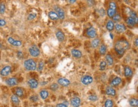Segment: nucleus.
Returning a JSON list of instances; mask_svg holds the SVG:
<instances>
[{
    "label": "nucleus",
    "instance_id": "aec40b11",
    "mask_svg": "<svg viewBox=\"0 0 138 107\" xmlns=\"http://www.w3.org/2000/svg\"><path fill=\"white\" fill-rule=\"evenodd\" d=\"M39 96L41 97V98L43 100L47 99L49 96V93L47 90L45 89H43L41 90V91L39 92Z\"/></svg>",
    "mask_w": 138,
    "mask_h": 107
},
{
    "label": "nucleus",
    "instance_id": "f8f14e48",
    "mask_svg": "<svg viewBox=\"0 0 138 107\" xmlns=\"http://www.w3.org/2000/svg\"><path fill=\"white\" fill-rule=\"evenodd\" d=\"M70 103L73 107H79L81 105V99L78 97H74L71 99Z\"/></svg>",
    "mask_w": 138,
    "mask_h": 107
},
{
    "label": "nucleus",
    "instance_id": "c85d7f7f",
    "mask_svg": "<svg viewBox=\"0 0 138 107\" xmlns=\"http://www.w3.org/2000/svg\"><path fill=\"white\" fill-rule=\"evenodd\" d=\"M106 50H107V47L106 45L104 44H102L100 45V49H99V52L101 55H104L106 52Z\"/></svg>",
    "mask_w": 138,
    "mask_h": 107
},
{
    "label": "nucleus",
    "instance_id": "9b49d317",
    "mask_svg": "<svg viewBox=\"0 0 138 107\" xmlns=\"http://www.w3.org/2000/svg\"><path fill=\"white\" fill-rule=\"evenodd\" d=\"M7 40H8L10 44L13 46H15V47H21L22 45V41H19V40H16L12 37H8Z\"/></svg>",
    "mask_w": 138,
    "mask_h": 107
},
{
    "label": "nucleus",
    "instance_id": "473e14b6",
    "mask_svg": "<svg viewBox=\"0 0 138 107\" xmlns=\"http://www.w3.org/2000/svg\"><path fill=\"white\" fill-rule=\"evenodd\" d=\"M5 10H6V6L5 4L3 3H0V13L3 14L5 13Z\"/></svg>",
    "mask_w": 138,
    "mask_h": 107
},
{
    "label": "nucleus",
    "instance_id": "1a4fd4ad",
    "mask_svg": "<svg viewBox=\"0 0 138 107\" xmlns=\"http://www.w3.org/2000/svg\"><path fill=\"white\" fill-rule=\"evenodd\" d=\"M87 35L91 38H96L97 36V31L96 29L94 28V27H90L87 30Z\"/></svg>",
    "mask_w": 138,
    "mask_h": 107
},
{
    "label": "nucleus",
    "instance_id": "dca6fc26",
    "mask_svg": "<svg viewBox=\"0 0 138 107\" xmlns=\"http://www.w3.org/2000/svg\"><path fill=\"white\" fill-rule=\"evenodd\" d=\"M106 93L107 95L108 96H115L116 94V92L114 89L111 86L107 87L106 89Z\"/></svg>",
    "mask_w": 138,
    "mask_h": 107
},
{
    "label": "nucleus",
    "instance_id": "7ed1b4c3",
    "mask_svg": "<svg viewBox=\"0 0 138 107\" xmlns=\"http://www.w3.org/2000/svg\"><path fill=\"white\" fill-rule=\"evenodd\" d=\"M126 23L129 26H134L138 23V16L135 12L132 11L126 19Z\"/></svg>",
    "mask_w": 138,
    "mask_h": 107
},
{
    "label": "nucleus",
    "instance_id": "4468645a",
    "mask_svg": "<svg viewBox=\"0 0 138 107\" xmlns=\"http://www.w3.org/2000/svg\"><path fill=\"white\" fill-rule=\"evenodd\" d=\"M27 85L29 86L30 88L31 89H36L38 87V82L36 80L34 79H30L27 81Z\"/></svg>",
    "mask_w": 138,
    "mask_h": 107
},
{
    "label": "nucleus",
    "instance_id": "37998d69",
    "mask_svg": "<svg viewBox=\"0 0 138 107\" xmlns=\"http://www.w3.org/2000/svg\"><path fill=\"white\" fill-rule=\"evenodd\" d=\"M134 45H136V47H138V38H136V39L135 40V41H134Z\"/></svg>",
    "mask_w": 138,
    "mask_h": 107
},
{
    "label": "nucleus",
    "instance_id": "4be33fe9",
    "mask_svg": "<svg viewBox=\"0 0 138 107\" xmlns=\"http://www.w3.org/2000/svg\"><path fill=\"white\" fill-rule=\"evenodd\" d=\"M71 54L74 57H76V58H80L82 55V52L76 49H73L71 51Z\"/></svg>",
    "mask_w": 138,
    "mask_h": 107
},
{
    "label": "nucleus",
    "instance_id": "9d476101",
    "mask_svg": "<svg viewBox=\"0 0 138 107\" xmlns=\"http://www.w3.org/2000/svg\"><path fill=\"white\" fill-rule=\"evenodd\" d=\"M57 83L63 87H68L70 85V81L66 78H60L57 80Z\"/></svg>",
    "mask_w": 138,
    "mask_h": 107
},
{
    "label": "nucleus",
    "instance_id": "58836bf2",
    "mask_svg": "<svg viewBox=\"0 0 138 107\" xmlns=\"http://www.w3.org/2000/svg\"><path fill=\"white\" fill-rule=\"evenodd\" d=\"M6 24V22L4 20V19H0V27L5 26Z\"/></svg>",
    "mask_w": 138,
    "mask_h": 107
},
{
    "label": "nucleus",
    "instance_id": "b1692460",
    "mask_svg": "<svg viewBox=\"0 0 138 107\" xmlns=\"http://www.w3.org/2000/svg\"><path fill=\"white\" fill-rule=\"evenodd\" d=\"M106 63H108V65H110V66H112V65H113V57H112V55L111 54H106Z\"/></svg>",
    "mask_w": 138,
    "mask_h": 107
},
{
    "label": "nucleus",
    "instance_id": "ea45409f",
    "mask_svg": "<svg viewBox=\"0 0 138 107\" xmlns=\"http://www.w3.org/2000/svg\"><path fill=\"white\" fill-rule=\"evenodd\" d=\"M99 15H100L101 16H104L106 14V12H105V10L103 9V8H100V10H99Z\"/></svg>",
    "mask_w": 138,
    "mask_h": 107
},
{
    "label": "nucleus",
    "instance_id": "2f4dec72",
    "mask_svg": "<svg viewBox=\"0 0 138 107\" xmlns=\"http://www.w3.org/2000/svg\"><path fill=\"white\" fill-rule=\"evenodd\" d=\"M107 66V63H106V61H102L100 63V65H99V69L101 70V71H103L106 69Z\"/></svg>",
    "mask_w": 138,
    "mask_h": 107
},
{
    "label": "nucleus",
    "instance_id": "f03ea898",
    "mask_svg": "<svg viewBox=\"0 0 138 107\" xmlns=\"http://www.w3.org/2000/svg\"><path fill=\"white\" fill-rule=\"evenodd\" d=\"M24 66L25 69L28 71H35L37 68L36 63L33 59H28L24 61Z\"/></svg>",
    "mask_w": 138,
    "mask_h": 107
},
{
    "label": "nucleus",
    "instance_id": "cd10ccee",
    "mask_svg": "<svg viewBox=\"0 0 138 107\" xmlns=\"http://www.w3.org/2000/svg\"><path fill=\"white\" fill-rule=\"evenodd\" d=\"M11 100L14 104L17 105L19 104V102H20V100H19V98L17 96H16L15 94H13L11 96Z\"/></svg>",
    "mask_w": 138,
    "mask_h": 107
},
{
    "label": "nucleus",
    "instance_id": "2eb2a0df",
    "mask_svg": "<svg viewBox=\"0 0 138 107\" xmlns=\"http://www.w3.org/2000/svg\"><path fill=\"white\" fill-rule=\"evenodd\" d=\"M127 29V27L124 24H116L115 25V30L118 33H122Z\"/></svg>",
    "mask_w": 138,
    "mask_h": 107
},
{
    "label": "nucleus",
    "instance_id": "20e7f679",
    "mask_svg": "<svg viewBox=\"0 0 138 107\" xmlns=\"http://www.w3.org/2000/svg\"><path fill=\"white\" fill-rule=\"evenodd\" d=\"M116 4L115 2L111 1L109 4V8L107 10V15L109 17L113 18V16L116 14Z\"/></svg>",
    "mask_w": 138,
    "mask_h": 107
},
{
    "label": "nucleus",
    "instance_id": "c9c22d12",
    "mask_svg": "<svg viewBox=\"0 0 138 107\" xmlns=\"http://www.w3.org/2000/svg\"><path fill=\"white\" fill-rule=\"evenodd\" d=\"M36 13H31L29 14L28 17H27V20H28V21H31V20H33L35 18H36Z\"/></svg>",
    "mask_w": 138,
    "mask_h": 107
},
{
    "label": "nucleus",
    "instance_id": "49530a36",
    "mask_svg": "<svg viewBox=\"0 0 138 107\" xmlns=\"http://www.w3.org/2000/svg\"><path fill=\"white\" fill-rule=\"evenodd\" d=\"M1 44L0 43V49H1Z\"/></svg>",
    "mask_w": 138,
    "mask_h": 107
},
{
    "label": "nucleus",
    "instance_id": "5701e85b",
    "mask_svg": "<svg viewBox=\"0 0 138 107\" xmlns=\"http://www.w3.org/2000/svg\"><path fill=\"white\" fill-rule=\"evenodd\" d=\"M15 93L16 96H17L18 97H22L24 94V91L21 87H17L15 89Z\"/></svg>",
    "mask_w": 138,
    "mask_h": 107
},
{
    "label": "nucleus",
    "instance_id": "423d86ee",
    "mask_svg": "<svg viewBox=\"0 0 138 107\" xmlns=\"http://www.w3.org/2000/svg\"><path fill=\"white\" fill-rule=\"evenodd\" d=\"M54 10L56 13L57 14L59 17V19H64L65 18V12L64 11V10L59 7V6H54Z\"/></svg>",
    "mask_w": 138,
    "mask_h": 107
},
{
    "label": "nucleus",
    "instance_id": "f257e3e1",
    "mask_svg": "<svg viewBox=\"0 0 138 107\" xmlns=\"http://www.w3.org/2000/svg\"><path fill=\"white\" fill-rule=\"evenodd\" d=\"M129 47V42L125 40H120L116 42L115 50L118 55H123Z\"/></svg>",
    "mask_w": 138,
    "mask_h": 107
},
{
    "label": "nucleus",
    "instance_id": "c756f323",
    "mask_svg": "<svg viewBox=\"0 0 138 107\" xmlns=\"http://www.w3.org/2000/svg\"><path fill=\"white\" fill-rule=\"evenodd\" d=\"M59 88V85L57 83H52L50 86V90H52L53 91H56L57 90H58Z\"/></svg>",
    "mask_w": 138,
    "mask_h": 107
},
{
    "label": "nucleus",
    "instance_id": "4c0bfd02",
    "mask_svg": "<svg viewBox=\"0 0 138 107\" xmlns=\"http://www.w3.org/2000/svg\"><path fill=\"white\" fill-rule=\"evenodd\" d=\"M30 100L33 102H36L38 100V97L37 96H35V95H33V96H31L30 98Z\"/></svg>",
    "mask_w": 138,
    "mask_h": 107
},
{
    "label": "nucleus",
    "instance_id": "c03bdc74",
    "mask_svg": "<svg viewBox=\"0 0 138 107\" xmlns=\"http://www.w3.org/2000/svg\"><path fill=\"white\" fill-rule=\"evenodd\" d=\"M110 36H111V38H112V39H113V34H112V33H110Z\"/></svg>",
    "mask_w": 138,
    "mask_h": 107
},
{
    "label": "nucleus",
    "instance_id": "7c9ffc66",
    "mask_svg": "<svg viewBox=\"0 0 138 107\" xmlns=\"http://www.w3.org/2000/svg\"><path fill=\"white\" fill-rule=\"evenodd\" d=\"M104 107H113V101L112 99H108L106 100L105 103H104Z\"/></svg>",
    "mask_w": 138,
    "mask_h": 107
},
{
    "label": "nucleus",
    "instance_id": "393cba45",
    "mask_svg": "<svg viewBox=\"0 0 138 107\" xmlns=\"http://www.w3.org/2000/svg\"><path fill=\"white\" fill-rule=\"evenodd\" d=\"M114 27H115L114 22H113V21H112V20H109L106 24L107 29L108 30V31H111L113 30Z\"/></svg>",
    "mask_w": 138,
    "mask_h": 107
},
{
    "label": "nucleus",
    "instance_id": "a19ab883",
    "mask_svg": "<svg viewBox=\"0 0 138 107\" xmlns=\"http://www.w3.org/2000/svg\"><path fill=\"white\" fill-rule=\"evenodd\" d=\"M17 57L19 59H22L23 57V53L21 51H19L17 52Z\"/></svg>",
    "mask_w": 138,
    "mask_h": 107
},
{
    "label": "nucleus",
    "instance_id": "412c9836",
    "mask_svg": "<svg viewBox=\"0 0 138 107\" xmlns=\"http://www.w3.org/2000/svg\"><path fill=\"white\" fill-rule=\"evenodd\" d=\"M49 17L50 18L51 20L52 21H57L59 19V17L57 15V14L56 13V12L54 11H50L49 12Z\"/></svg>",
    "mask_w": 138,
    "mask_h": 107
},
{
    "label": "nucleus",
    "instance_id": "ddd939ff",
    "mask_svg": "<svg viewBox=\"0 0 138 107\" xmlns=\"http://www.w3.org/2000/svg\"><path fill=\"white\" fill-rule=\"evenodd\" d=\"M5 83L10 87H13L16 85L18 83V80L17 78L15 77H11L9 79H6L5 81Z\"/></svg>",
    "mask_w": 138,
    "mask_h": 107
},
{
    "label": "nucleus",
    "instance_id": "39448f33",
    "mask_svg": "<svg viewBox=\"0 0 138 107\" xmlns=\"http://www.w3.org/2000/svg\"><path fill=\"white\" fill-rule=\"evenodd\" d=\"M29 52L30 55L34 57H38L40 54V51H39V48L35 45H33L29 48Z\"/></svg>",
    "mask_w": 138,
    "mask_h": 107
},
{
    "label": "nucleus",
    "instance_id": "72a5a7b5",
    "mask_svg": "<svg viewBox=\"0 0 138 107\" xmlns=\"http://www.w3.org/2000/svg\"><path fill=\"white\" fill-rule=\"evenodd\" d=\"M43 68H44V63L43 61H40L39 63V64H38V66L37 67L36 69H37V70L38 71H42Z\"/></svg>",
    "mask_w": 138,
    "mask_h": 107
},
{
    "label": "nucleus",
    "instance_id": "a18cd8bd",
    "mask_svg": "<svg viewBox=\"0 0 138 107\" xmlns=\"http://www.w3.org/2000/svg\"><path fill=\"white\" fill-rule=\"evenodd\" d=\"M76 1H75H75H69V2H70L71 3H75Z\"/></svg>",
    "mask_w": 138,
    "mask_h": 107
},
{
    "label": "nucleus",
    "instance_id": "f704fd0d",
    "mask_svg": "<svg viewBox=\"0 0 138 107\" xmlns=\"http://www.w3.org/2000/svg\"><path fill=\"white\" fill-rule=\"evenodd\" d=\"M88 100H90V101H97V99H98V98H97V96H96V95L93 94V95H91V96H88Z\"/></svg>",
    "mask_w": 138,
    "mask_h": 107
},
{
    "label": "nucleus",
    "instance_id": "6ab92c4d",
    "mask_svg": "<svg viewBox=\"0 0 138 107\" xmlns=\"http://www.w3.org/2000/svg\"><path fill=\"white\" fill-rule=\"evenodd\" d=\"M124 73H125V76L126 77H131L132 75L133 72H132L131 68L127 66L125 67V69H124Z\"/></svg>",
    "mask_w": 138,
    "mask_h": 107
},
{
    "label": "nucleus",
    "instance_id": "79ce46f5",
    "mask_svg": "<svg viewBox=\"0 0 138 107\" xmlns=\"http://www.w3.org/2000/svg\"><path fill=\"white\" fill-rule=\"evenodd\" d=\"M55 107H68L67 105L64 104V103H58V104H57Z\"/></svg>",
    "mask_w": 138,
    "mask_h": 107
},
{
    "label": "nucleus",
    "instance_id": "f3484780",
    "mask_svg": "<svg viewBox=\"0 0 138 107\" xmlns=\"http://www.w3.org/2000/svg\"><path fill=\"white\" fill-rule=\"evenodd\" d=\"M122 83V79L119 77H116L114 78L111 82V85L112 86H118V85L121 84Z\"/></svg>",
    "mask_w": 138,
    "mask_h": 107
},
{
    "label": "nucleus",
    "instance_id": "e433bc0d",
    "mask_svg": "<svg viewBox=\"0 0 138 107\" xmlns=\"http://www.w3.org/2000/svg\"><path fill=\"white\" fill-rule=\"evenodd\" d=\"M113 21L115 22H119L121 20V16L119 14H115L113 17Z\"/></svg>",
    "mask_w": 138,
    "mask_h": 107
},
{
    "label": "nucleus",
    "instance_id": "a211bd4d",
    "mask_svg": "<svg viewBox=\"0 0 138 107\" xmlns=\"http://www.w3.org/2000/svg\"><path fill=\"white\" fill-rule=\"evenodd\" d=\"M55 36L59 41H63L65 40V35L61 31H57L55 33Z\"/></svg>",
    "mask_w": 138,
    "mask_h": 107
},
{
    "label": "nucleus",
    "instance_id": "6e6552de",
    "mask_svg": "<svg viewBox=\"0 0 138 107\" xmlns=\"http://www.w3.org/2000/svg\"><path fill=\"white\" fill-rule=\"evenodd\" d=\"M11 66H5V67H3V68L1 69V71H0V75L1 76H3V77H6V76L9 75L10 72H11Z\"/></svg>",
    "mask_w": 138,
    "mask_h": 107
},
{
    "label": "nucleus",
    "instance_id": "0eeeda50",
    "mask_svg": "<svg viewBox=\"0 0 138 107\" xmlns=\"http://www.w3.org/2000/svg\"><path fill=\"white\" fill-rule=\"evenodd\" d=\"M93 82V78L91 76L85 75L81 79V82L83 83V85H88Z\"/></svg>",
    "mask_w": 138,
    "mask_h": 107
},
{
    "label": "nucleus",
    "instance_id": "bb28decb",
    "mask_svg": "<svg viewBox=\"0 0 138 107\" xmlns=\"http://www.w3.org/2000/svg\"><path fill=\"white\" fill-rule=\"evenodd\" d=\"M129 104L131 107H136L138 105V100L136 98H131L129 101Z\"/></svg>",
    "mask_w": 138,
    "mask_h": 107
},
{
    "label": "nucleus",
    "instance_id": "a878e982",
    "mask_svg": "<svg viewBox=\"0 0 138 107\" xmlns=\"http://www.w3.org/2000/svg\"><path fill=\"white\" fill-rule=\"evenodd\" d=\"M100 40L99 38H95V39H94L91 42L92 47L94 48V49L97 48L99 45V44H100Z\"/></svg>",
    "mask_w": 138,
    "mask_h": 107
}]
</instances>
